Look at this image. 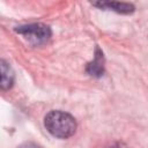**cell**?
I'll return each instance as SVG.
<instances>
[{"instance_id": "cell-1", "label": "cell", "mask_w": 148, "mask_h": 148, "mask_svg": "<svg viewBox=\"0 0 148 148\" xmlns=\"http://www.w3.org/2000/svg\"><path fill=\"white\" fill-rule=\"evenodd\" d=\"M44 125L50 134L59 139H67L76 131L74 117L60 110L50 111L44 118Z\"/></svg>"}, {"instance_id": "cell-2", "label": "cell", "mask_w": 148, "mask_h": 148, "mask_svg": "<svg viewBox=\"0 0 148 148\" xmlns=\"http://www.w3.org/2000/svg\"><path fill=\"white\" fill-rule=\"evenodd\" d=\"M15 31L24 36V38L35 46L45 44L52 35L50 27L43 23H30L20 25L15 28Z\"/></svg>"}, {"instance_id": "cell-3", "label": "cell", "mask_w": 148, "mask_h": 148, "mask_svg": "<svg viewBox=\"0 0 148 148\" xmlns=\"http://www.w3.org/2000/svg\"><path fill=\"white\" fill-rule=\"evenodd\" d=\"M96 7L103 8V9H110L114 10L120 14H130L134 12V6L132 3H125V2H116V1H101V2H94L92 3Z\"/></svg>"}, {"instance_id": "cell-4", "label": "cell", "mask_w": 148, "mask_h": 148, "mask_svg": "<svg viewBox=\"0 0 148 148\" xmlns=\"http://www.w3.org/2000/svg\"><path fill=\"white\" fill-rule=\"evenodd\" d=\"M104 72V58L102 51L97 47L95 52V58L91 62L87 65V73L91 76H101Z\"/></svg>"}, {"instance_id": "cell-5", "label": "cell", "mask_w": 148, "mask_h": 148, "mask_svg": "<svg viewBox=\"0 0 148 148\" xmlns=\"http://www.w3.org/2000/svg\"><path fill=\"white\" fill-rule=\"evenodd\" d=\"M0 68H1V83H0L1 89L8 90L12 88L14 83V72L10 65L5 60L0 61Z\"/></svg>"}, {"instance_id": "cell-6", "label": "cell", "mask_w": 148, "mask_h": 148, "mask_svg": "<svg viewBox=\"0 0 148 148\" xmlns=\"http://www.w3.org/2000/svg\"><path fill=\"white\" fill-rule=\"evenodd\" d=\"M17 148H40L38 145H36V143H34V142H24V143H22L20 147H17Z\"/></svg>"}]
</instances>
